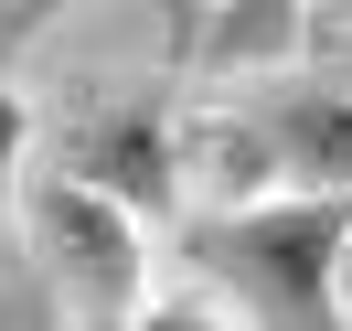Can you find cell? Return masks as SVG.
Masks as SVG:
<instances>
[{"label": "cell", "mask_w": 352, "mask_h": 331, "mask_svg": "<svg viewBox=\"0 0 352 331\" xmlns=\"http://www.w3.org/2000/svg\"><path fill=\"white\" fill-rule=\"evenodd\" d=\"M256 150H267V182H331L352 193V86H299L256 118Z\"/></svg>", "instance_id": "277c9868"}, {"label": "cell", "mask_w": 352, "mask_h": 331, "mask_svg": "<svg viewBox=\"0 0 352 331\" xmlns=\"http://www.w3.org/2000/svg\"><path fill=\"white\" fill-rule=\"evenodd\" d=\"M0 321H54V310H43V299H32V310H22V299H0Z\"/></svg>", "instance_id": "9c48e42d"}, {"label": "cell", "mask_w": 352, "mask_h": 331, "mask_svg": "<svg viewBox=\"0 0 352 331\" xmlns=\"http://www.w3.org/2000/svg\"><path fill=\"white\" fill-rule=\"evenodd\" d=\"M22 150H32V107L0 86V203H11V182H22Z\"/></svg>", "instance_id": "8992f818"}, {"label": "cell", "mask_w": 352, "mask_h": 331, "mask_svg": "<svg viewBox=\"0 0 352 331\" xmlns=\"http://www.w3.org/2000/svg\"><path fill=\"white\" fill-rule=\"evenodd\" d=\"M54 11H75V0H0V22L22 32V22H54Z\"/></svg>", "instance_id": "ba28073f"}, {"label": "cell", "mask_w": 352, "mask_h": 331, "mask_svg": "<svg viewBox=\"0 0 352 331\" xmlns=\"http://www.w3.org/2000/svg\"><path fill=\"white\" fill-rule=\"evenodd\" d=\"M342 321H352V257H342Z\"/></svg>", "instance_id": "30bf717a"}, {"label": "cell", "mask_w": 352, "mask_h": 331, "mask_svg": "<svg viewBox=\"0 0 352 331\" xmlns=\"http://www.w3.org/2000/svg\"><path fill=\"white\" fill-rule=\"evenodd\" d=\"M0 32H11V22H0Z\"/></svg>", "instance_id": "7c38bea8"}, {"label": "cell", "mask_w": 352, "mask_h": 331, "mask_svg": "<svg viewBox=\"0 0 352 331\" xmlns=\"http://www.w3.org/2000/svg\"><path fill=\"white\" fill-rule=\"evenodd\" d=\"M299 22H309V0H214L192 65H278L299 43Z\"/></svg>", "instance_id": "5b68a950"}, {"label": "cell", "mask_w": 352, "mask_h": 331, "mask_svg": "<svg viewBox=\"0 0 352 331\" xmlns=\"http://www.w3.org/2000/svg\"><path fill=\"white\" fill-rule=\"evenodd\" d=\"M65 160L75 182H96V193H118L129 214H182V182H192V160H182V129L160 107H96L86 129H65Z\"/></svg>", "instance_id": "3957f363"}, {"label": "cell", "mask_w": 352, "mask_h": 331, "mask_svg": "<svg viewBox=\"0 0 352 331\" xmlns=\"http://www.w3.org/2000/svg\"><path fill=\"white\" fill-rule=\"evenodd\" d=\"M331 11H352V0H331Z\"/></svg>", "instance_id": "8fae6325"}, {"label": "cell", "mask_w": 352, "mask_h": 331, "mask_svg": "<svg viewBox=\"0 0 352 331\" xmlns=\"http://www.w3.org/2000/svg\"><path fill=\"white\" fill-rule=\"evenodd\" d=\"M182 257L235 299V321L331 331L342 321V257H352V193L267 182L245 203H203V214H182Z\"/></svg>", "instance_id": "6da1fadb"}, {"label": "cell", "mask_w": 352, "mask_h": 331, "mask_svg": "<svg viewBox=\"0 0 352 331\" xmlns=\"http://www.w3.org/2000/svg\"><path fill=\"white\" fill-rule=\"evenodd\" d=\"M139 224H150V214H129L118 193L75 182L65 160L32 182L22 235H32V267H43L54 321H139V278H150V257H139Z\"/></svg>", "instance_id": "7a4b0ae2"}, {"label": "cell", "mask_w": 352, "mask_h": 331, "mask_svg": "<svg viewBox=\"0 0 352 331\" xmlns=\"http://www.w3.org/2000/svg\"><path fill=\"white\" fill-rule=\"evenodd\" d=\"M203 11H214V0H171V54L182 65H192V43H203Z\"/></svg>", "instance_id": "52a82bcc"}]
</instances>
